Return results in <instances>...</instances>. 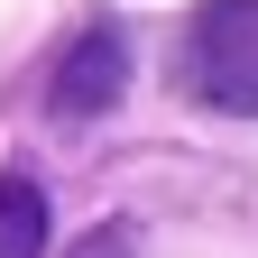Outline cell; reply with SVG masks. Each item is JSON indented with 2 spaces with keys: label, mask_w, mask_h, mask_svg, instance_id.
Instances as JSON below:
<instances>
[{
  "label": "cell",
  "mask_w": 258,
  "mask_h": 258,
  "mask_svg": "<svg viewBox=\"0 0 258 258\" xmlns=\"http://www.w3.org/2000/svg\"><path fill=\"white\" fill-rule=\"evenodd\" d=\"M184 74L212 111H258V0H203L194 10Z\"/></svg>",
  "instance_id": "1"
},
{
  "label": "cell",
  "mask_w": 258,
  "mask_h": 258,
  "mask_svg": "<svg viewBox=\"0 0 258 258\" xmlns=\"http://www.w3.org/2000/svg\"><path fill=\"white\" fill-rule=\"evenodd\" d=\"M120 83H129V46L111 37V28H92V37L64 46L55 83H46V102H55L64 120H92V111H111V102H120Z\"/></svg>",
  "instance_id": "2"
},
{
  "label": "cell",
  "mask_w": 258,
  "mask_h": 258,
  "mask_svg": "<svg viewBox=\"0 0 258 258\" xmlns=\"http://www.w3.org/2000/svg\"><path fill=\"white\" fill-rule=\"evenodd\" d=\"M0 258H46V194L28 175H0Z\"/></svg>",
  "instance_id": "3"
},
{
  "label": "cell",
  "mask_w": 258,
  "mask_h": 258,
  "mask_svg": "<svg viewBox=\"0 0 258 258\" xmlns=\"http://www.w3.org/2000/svg\"><path fill=\"white\" fill-rule=\"evenodd\" d=\"M83 258H129V240H111V249H102V240H92V249H83Z\"/></svg>",
  "instance_id": "4"
}]
</instances>
